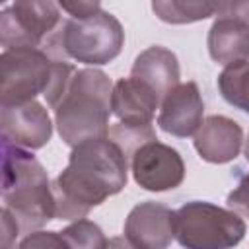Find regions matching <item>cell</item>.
<instances>
[{
  "instance_id": "obj_3",
  "label": "cell",
  "mask_w": 249,
  "mask_h": 249,
  "mask_svg": "<svg viewBox=\"0 0 249 249\" xmlns=\"http://www.w3.org/2000/svg\"><path fill=\"white\" fill-rule=\"evenodd\" d=\"M113 84L99 68L76 70L53 107L54 124L70 148L91 138L109 136Z\"/></svg>"
},
{
  "instance_id": "obj_17",
  "label": "cell",
  "mask_w": 249,
  "mask_h": 249,
  "mask_svg": "<svg viewBox=\"0 0 249 249\" xmlns=\"http://www.w3.org/2000/svg\"><path fill=\"white\" fill-rule=\"evenodd\" d=\"M218 89L230 105L249 115V60L226 64L218 76Z\"/></svg>"
},
{
  "instance_id": "obj_2",
  "label": "cell",
  "mask_w": 249,
  "mask_h": 249,
  "mask_svg": "<svg viewBox=\"0 0 249 249\" xmlns=\"http://www.w3.org/2000/svg\"><path fill=\"white\" fill-rule=\"evenodd\" d=\"M2 202L21 233L35 231L54 218L53 183L27 148L2 140Z\"/></svg>"
},
{
  "instance_id": "obj_13",
  "label": "cell",
  "mask_w": 249,
  "mask_h": 249,
  "mask_svg": "<svg viewBox=\"0 0 249 249\" xmlns=\"http://www.w3.org/2000/svg\"><path fill=\"white\" fill-rule=\"evenodd\" d=\"M161 97L134 76L121 78L113 84L111 111L121 123L152 124Z\"/></svg>"
},
{
  "instance_id": "obj_16",
  "label": "cell",
  "mask_w": 249,
  "mask_h": 249,
  "mask_svg": "<svg viewBox=\"0 0 249 249\" xmlns=\"http://www.w3.org/2000/svg\"><path fill=\"white\" fill-rule=\"evenodd\" d=\"M220 4L222 0H152V12L165 23L185 25L212 18Z\"/></svg>"
},
{
  "instance_id": "obj_8",
  "label": "cell",
  "mask_w": 249,
  "mask_h": 249,
  "mask_svg": "<svg viewBox=\"0 0 249 249\" xmlns=\"http://www.w3.org/2000/svg\"><path fill=\"white\" fill-rule=\"evenodd\" d=\"M130 171L134 181L152 193L171 191L185 179V163L179 152L158 138L144 142L130 156Z\"/></svg>"
},
{
  "instance_id": "obj_18",
  "label": "cell",
  "mask_w": 249,
  "mask_h": 249,
  "mask_svg": "<svg viewBox=\"0 0 249 249\" xmlns=\"http://www.w3.org/2000/svg\"><path fill=\"white\" fill-rule=\"evenodd\" d=\"M60 235L66 241V245L74 249H103L109 245V241L103 235V230L95 222L86 218L74 220L60 231Z\"/></svg>"
},
{
  "instance_id": "obj_11",
  "label": "cell",
  "mask_w": 249,
  "mask_h": 249,
  "mask_svg": "<svg viewBox=\"0 0 249 249\" xmlns=\"http://www.w3.org/2000/svg\"><path fill=\"white\" fill-rule=\"evenodd\" d=\"M202 113L204 103L198 86L195 82L177 84L161 97L158 124L167 134L187 138L198 130L202 123Z\"/></svg>"
},
{
  "instance_id": "obj_15",
  "label": "cell",
  "mask_w": 249,
  "mask_h": 249,
  "mask_svg": "<svg viewBox=\"0 0 249 249\" xmlns=\"http://www.w3.org/2000/svg\"><path fill=\"white\" fill-rule=\"evenodd\" d=\"M208 54L218 64L249 60V27L231 19L216 18L206 39Z\"/></svg>"
},
{
  "instance_id": "obj_22",
  "label": "cell",
  "mask_w": 249,
  "mask_h": 249,
  "mask_svg": "<svg viewBox=\"0 0 249 249\" xmlns=\"http://www.w3.org/2000/svg\"><path fill=\"white\" fill-rule=\"evenodd\" d=\"M218 18H231L249 27V0H222Z\"/></svg>"
},
{
  "instance_id": "obj_9",
  "label": "cell",
  "mask_w": 249,
  "mask_h": 249,
  "mask_svg": "<svg viewBox=\"0 0 249 249\" xmlns=\"http://www.w3.org/2000/svg\"><path fill=\"white\" fill-rule=\"evenodd\" d=\"M2 140L27 150L43 148L53 134V123L47 109L31 99L14 105H2L0 109Z\"/></svg>"
},
{
  "instance_id": "obj_25",
  "label": "cell",
  "mask_w": 249,
  "mask_h": 249,
  "mask_svg": "<svg viewBox=\"0 0 249 249\" xmlns=\"http://www.w3.org/2000/svg\"><path fill=\"white\" fill-rule=\"evenodd\" d=\"M243 152H245V160L249 161V136H247V140H245V148H243Z\"/></svg>"
},
{
  "instance_id": "obj_4",
  "label": "cell",
  "mask_w": 249,
  "mask_h": 249,
  "mask_svg": "<svg viewBox=\"0 0 249 249\" xmlns=\"http://www.w3.org/2000/svg\"><path fill=\"white\" fill-rule=\"evenodd\" d=\"M124 45L121 21L109 12H97L89 18H72L49 37L43 45L53 58L68 56L88 66H101L115 60Z\"/></svg>"
},
{
  "instance_id": "obj_26",
  "label": "cell",
  "mask_w": 249,
  "mask_h": 249,
  "mask_svg": "<svg viewBox=\"0 0 249 249\" xmlns=\"http://www.w3.org/2000/svg\"><path fill=\"white\" fill-rule=\"evenodd\" d=\"M0 2H6V0H0Z\"/></svg>"
},
{
  "instance_id": "obj_20",
  "label": "cell",
  "mask_w": 249,
  "mask_h": 249,
  "mask_svg": "<svg viewBox=\"0 0 249 249\" xmlns=\"http://www.w3.org/2000/svg\"><path fill=\"white\" fill-rule=\"evenodd\" d=\"M19 247L29 249V247H68L66 241L62 239L60 231H29L27 237L19 241Z\"/></svg>"
},
{
  "instance_id": "obj_21",
  "label": "cell",
  "mask_w": 249,
  "mask_h": 249,
  "mask_svg": "<svg viewBox=\"0 0 249 249\" xmlns=\"http://www.w3.org/2000/svg\"><path fill=\"white\" fill-rule=\"evenodd\" d=\"M228 206L249 218V173H245L226 198Z\"/></svg>"
},
{
  "instance_id": "obj_19",
  "label": "cell",
  "mask_w": 249,
  "mask_h": 249,
  "mask_svg": "<svg viewBox=\"0 0 249 249\" xmlns=\"http://www.w3.org/2000/svg\"><path fill=\"white\" fill-rule=\"evenodd\" d=\"M109 138L121 146L126 158H130L138 146L156 138V130L152 124H132L119 121L117 124L109 126Z\"/></svg>"
},
{
  "instance_id": "obj_12",
  "label": "cell",
  "mask_w": 249,
  "mask_h": 249,
  "mask_svg": "<svg viewBox=\"0 0 249 249\" xmlns=\"http://www.w3.org/2000/svg\"><path fill=\"white\" fill-rule=\"evenodd\" d=\"M243 146L241 126L224 115L206 117L195 132V150L208 163H228L235 160Z\"/></svg>"
},
{
  "instance_id": "obj_23",
  "label": "cell",
  "mask_w": 249,
  "mask_h": 249,
  "mask_svg": "<svg viewBox=\"0 0 249 249\" xmlns=\"http://www.w3.org/2000/svg\"><path fill=\"white\" fill-rule=\"evenodd\" d=\"M58 6L72 18H89L99 12L101 0H56Z\"/></svg>"
},
{
  "instance_id": "obj_7",
  "label": "cell",
  "mask_w": 249,
  "mask_h": 249,
  "mask_svg": "<svg viewBox=\"0 0 249 249\" xmlns=\"http://www.w3.org/2000/svg\"><path fill=\"white\" fill-rule=\"evenodd\" d=\"M60 27L56 0H14L0 14V43L6 49L41 47Z\"/></svg>"
},
{
  "instance_id": "obj_24",
  "label": "cell",
  "mask_w": 249,
  "mask_h": 249,
  "mask_svg": "<svg viewBox=\"0 0 249 249\" xmlns=\"http://www.w3.org/2000/svg\"><path fill=\"white\" fill-rule=\"evenodd\" d=\"M0 216H2V233H0V245H2L4 249H8V247H12V245L16 243V237L21 233V228H19L18 220L12 216V212H10L8 208H4V206H2Z\"/></svg>"
},
{
  "instance_id": "obj_10",
  "label": "cell",
  "mask_w": 249,
  "mask_h": 249,
  "mask_svg": "<svg viewBox=\"0 0 249 249\" xmlns=\"http://www.w3.org/2000/svg\"><path fill=\"white\" fill-rule=\"evenodd\" d=\"M175 212L160 202L136 204L124 220L126 245L136 249H163L175 239Z\"/></svg>"
},
{
  "instance_id": "obj_1",
  "label": "cell",
  "mask_w": 249,
  "mask_h": 249,
  "mask_svg": "<svg viewBox=\"0 0 249 249\" xmlns=\"http://www.w3.org/2000/svg\"><path fill=\"white\" fill-rule=\"evenodd\" d=\"M126 179V156L109 136L72 146L68 165L53 181L54 218H86L91 208L121 193Z\"/></svg>"
},
{
  "instance_id": "obj_6",
  "label": "cell",
  "mask_w": 249,
  "mask_h": 249,
  "mask_svg": "<svg viewBox=\"0 0 249 249\" xmlns=\"http://www.w3.org/2000/svg\"><path fill=\"white\" fill-rule=\"evenodd\" d=\"M53 58L41 47L6 49L0 54V103L14 105L35 99L51 86L54 66Z\"/></svg>"
},
{
  "instance_id": "obj_5",
  "label": "cell",
  "mask_w": 249,
  "mask_h": 249,
  "mask_svg": "<svg viewBox=\"0 0 249 249\" xmlns=\"http://www.w3.org/2000/svg\"><path fill=\"white\" fill-rule=\"evenodd\" d=\"M175 239L189 249H228L245 235V222L235 210L204 200H191L175 210Z\"/></svg>"
},
{
  "instance_id": "obj_14",
  "label": "cell",
  "mask_w": 249,
  "mask_h": 249,
  "mask_svg": "<svg viewBox=\"0 0 249 249\" xmlns=\"http://www.w3.org/2000/svg\"><path fill=\"white\" fill-rule=\"evenodd\" d=\"M130 76L138 78L160 97H163L171 88L179 84V60L169 49L152 45L136 56Z\"/></svg>"
}]
</instances>
